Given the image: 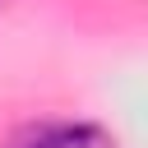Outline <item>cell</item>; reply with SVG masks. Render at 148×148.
I'll return each instance as SVG.
<instances>
[{"label":"cell","mask_w":148,"mask_h":148,"mask_svg":"<svg viewBox=\"0 0 148 148\" xmlns=\"http://www.w3.org/2000/svg\"><path fill=\"white\" fill-rule=\"evenodd\" d=\"M14 148H120L102 125H88V120H42V125H28Z\"/></svg>","instance_id":"obj_1"},{"label":"cell","mask_w":148,"mask_h":148,"mask_svg":"<svg viewBox=\"0 0 148 148\" xmlns=\"http://www.w3.org/2000/svg\"><path fill=\"white\" fill-rule=\"evenodd\" d=\"M5 5H9V0H0V9H5Z\"/></svg>","instance_id":"obj_2"}]
</instances>
